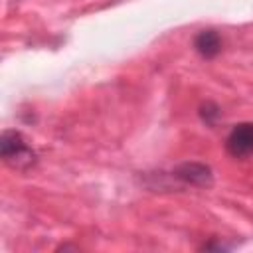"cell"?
<instances>
[{"label": "cell", "mask_w": 253, "mask_h": 253, "mask_svg": "<svg viewBox=\"0 0 253 253\" xmlns=\"http://www.w3.org/2000/svg\"><path fill=\"white\" fill-rule=\"evenodd\" d=\"M0 154L4 162L16 170H28L36 164L38 154L20 130L6 128L0 136Z\"/></svg>", "instance_id": "obj_1"}, {"label": "cell", "mask_w": 253, "mask_h": 253, "mask_svg": "<svg viewBox=\"0 0 253 253\" xmlns=\"http://www.w3.org/2000/svg\"><path fill=\"white\" fill-rule=\"evenodd\" d=\"M172 176L186 186L210 188L213 184V172L204 162H182L172 170Z\"/></svg>", "instance_id": "obj_2"}, {"label": "cell", "mask_w": 253, "mask_h": 253, "mask_svg": "<svg viewBox=\"0 0 253 253\" xmlns=\"http://www.w3.org/2000/svg\"><path fill=\"white\" fill-rule=\"evenodd\" d=\"M225 148L233 158H247L253 154V123L235 125L225 138Z\"/></svg>", "instance_id": "obj_3"}, {"label": "cell", "mask_w": 253, "mask_h": 253, "mask_svg": "<svg viewBox=\"0 0 253 253\" xmlns=\"http://www.w3.org/2000/svg\"><path fill=\"white\" fill-rule=\"evenodd\" d=\"M194 49L206 57L211 59L221 51V38L215 30H202L196 38H194Z\"/></svg>", "instance_id": "obj_4"}, {"label": "cell", "mask_w": 253, "mask_h": 253, "mask_svg": "<svg viewBox=\"0 0 253 253\" xmlns=\"http://www.w3.org/2000/svg\"><path fill=\"white\" fill-rule=\"evenodd\" d=\"M200 117H202V121L206 125H213L217 121V117H219V107L213 105V103H204L200 107Z\"/></svg>", "instance_id": "obj_5"}]
</instances>
